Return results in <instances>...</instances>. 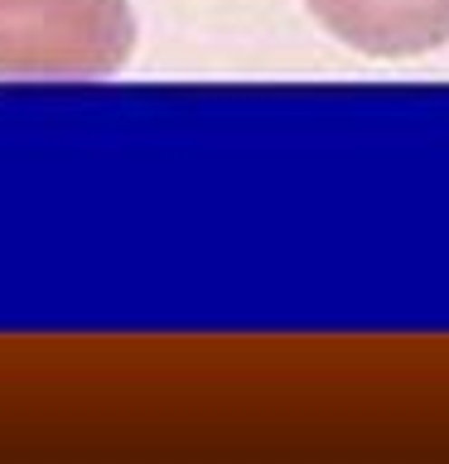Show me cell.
I'll use <instances>...</instances> for the list:
<instances>
[{"label":"cell","mask_w":449,"mask_h":464,"mask_svg":"<svg viewBox=\"0 0 449 464\" xmlns=\"http://www.w3.org/2000/svg\"><path fill=\"white\" fill-rule=\"evenodd\" d=\"M130 49L126 0H0V78H111Z\"/></svg>","instance_id":"1"},{"label":"cell","mask_w":449,"mask_h":464,"mask_svg":"<svg viewBox=\"0 0 449 464\" xmlns=\"http://www.w3.org/2000/svg\"><path fill=\"white\" fill-rule=\"evenodd\" d=\"M314 20L348 49L411 58L449 44V0H310Z\"/></svg>","instance_id":"2"}]
</instances>
